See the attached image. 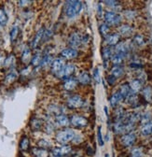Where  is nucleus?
Masks as SVG:
<instances>
[{"instance_id": "nucleus-1", "label": "nucleus", "mask_w": 152, "mask_h": 157, "mask_svg": "<svg viewBox=\"0 0 152 157\" xmlns=\"http://www.w3.org/2000/svg\"><path fill=\"white\" fill-rule=\"evenodd\" d=\"M76 136V133L74 129L64 128L63 130L58 131L55 135V139L58 143L62 145H66L67 143L73 141Z\"/></svg>"}, {"instance_id": "nucleus-2", "label": "nucleus", "mask_w": 152, "mask_h": 157, "mask_svg": "<svg viewBox=\"0 0 152 157\" xmlns=\"http://www.w3.org/2000/svg\"><path fill=\"white\" fill-rule=\"evenodd\" d=\"M82 10V2L73 0V1H67L65 4L64 12L65 15L68 18H74L79 14Z\"/></svg>"}, {"instance_id": "nucleus-3", "label": "nucleus", "mask_w": 152, "mask_h": 157, "mask_svg": "<svg viewBox=\"0 0 152 157\" xmlns=\"http://www.w3.org/2000/svg\"><path fill=\"white\" fill-rule=\"evenodd\" d=\"M104 24L108 26H118L121 22V17L113 11H107L104 13Z\"/></svg>"}, {"instance_id": "nucleus-4", "label": "nucleus", "mask_w": 152, "mask_h": 157, "mask_svg": "<svg viewBox=\"0 0 152 157\" xmlns=\"http://www.w3.org/2000/svg\"><path fill=\"white\" fill-rule=\"evenodd\" d=\"M66 105L71 110H77V108L83 107L84 99L79 94H73L67 99Z\"/></svg>"}, {"instance_id": "nucleus-5", "label": "nucleus", "mask_w": 152, "mask_h": 157, "mask_svg": "<svg viewBox=\"0 0 152 157\" xmlns=\"http://www.w3.org/2000/svg\"><path fill=\"white\" fill-rule=\"evenodd\" d=\"M72 152V148L68 145H63L61 147L52 148L50 153L51 157H64L70 154Z\"/></svg>"}, {"instance_id": "nucleus-6", "label": "nucleus", "mask_w": 152, "mask_h": 157, "mask_svg": "<svg viewBox=\"0 0 152 157\" xmlns=\"http://www.w3.org/2000/svg\"><path fill=\"white\" fill-rule=\"evenodd\" d=\"M65 66V62L64 59H63L62 57H59L53 60V62L51 64V67H50V72L51 74H53L54 76H60V74L62 73L63 69Z\"/></svg>"}, {"instance_id": "nucleus-7", "label": "nucleus", "mask_w": 152, "mask_h": 157, "mask_svg": "<svg viewBox=\"0 0 152 157\" xmlns=\"http://www.w3.org/2000/svg\"><path fill=\"white\" fill-rule=\"evenodd\" d=\"M70 125L77 128H83L88 125V120L81 115L75 114L70 118Z\"/></svg>"}, {"instance_id": "nucleus-8", "label": "nucleus", "mask_w": 152, "mask_h": 157, "mask_svg": "<svg viewBox=\"0 0 152 157\" xmlns=\"http://www.w3.org/2000/svg\"><path fill=\"white\" fill-rule=\"evenodd\" d=\"M83 43V37L78 33H72L68 38V44L72 49L78 48Z\"/></svg>"}, {"instance_id": "nucleus-9", "label": "nucleus", "mask_w": 152, "mask_h": 157, "mask_svg": "<svg viewBox=\"0 0 152 157\" xmlns=\"http://www.w3.org/2000/svg\"><path fill=\"white\" fill-rule=\"evenodd\" d=\"M136 141V136L134 133H127L124 134L121 139V143L123 147H132L134 145Z\"/></svg>"}, {"instance_id": "nucleus-10", "label": "nucleus", "mask_w": 152, "mask_h": 157, "mask_svg": "<svg viewBox=\"0 0 152 157\" xmlns=\"http://www.w3.org/2000/svg\"><path fill=\"white\" fill-rule=\"evenodd\" d=\"M75 70H76V67L73 64H67V65H65L64 68L63 69L62 73L60 74V76L59 77L64 80L71 79L72 75L75 73Z\"/></svg>"}, {"instance_id": "nucleus-11", "label": "nucleus", "mask_w": 152, "mask_h": 157, "mask_svg": "<svg viewBox=\"0 0 152 157\" xmlns=\"http://www.w3.org/2000/svg\"><path fill=\"white\" fill-rule=\"evenodd\" d=\"M44 32H45V28H44V27H41V28L36 33V35H35L34 38H33L32 42H31L32 49H37V48L40 45V43L43 42Z\"/></svg>"}, {"instance_id": "nucleus-12", "label": "nucleus", "mask_w": 152, "mask_h": 157, "mask_svg": "<svg viewBox=\"0 0 152 157\" xmlns=\"http://www.w3.org/2000/svg\"><path fill=\"white\" fill-rule=\"evenodd\" d=\"M61 56L63 59H66V60H72L75 59L78 56V52L76 49H72V48H67V49H64L61 52Z\"/></svg>"}, {"instance_id": "nucleus-13", "label": "nucleus", "mask_w": 152, "mask_h": 157, "mask_svg": "<svg viewBox=\"0 0 152 157\" xmlns=\"http://www.w3.org/2000/svg\"><path fill=\"white\" fill-rule=\"evenodd\" d=\"M29 125H30V128H31V130L33 132H37V131H40L41 129L43 128L44 122L41 119L34 117V118L31 119Z\"/></svg>"}, {"instance_id": "nucleus-14", "label": "nucleus", "mask_w": 152, "mask_h": 157, "mask_svg": "<svg viewBox=\"0 0 152 157\" xmlns=\"http://www.w3.org/2000/svg\"><path fill=\"white\" fill-rule=\"evenodd\" d=\"M55 122L59 126L67 128L70 125V119L68 118L67 115L61 114V115H58L55 117Z\"/></svg>"}, {"instance_id": "nucleus-15", "label": "nucleus", "mask_w": 152, "mask_h": 157, "mask_svg": "<svg viewBox=\"0 0 152 157\" xmlns=\"http://www.w3.org/2000/svg\"><path fill=\"white\" fill-rule=\"evenodd\" d=\"M105 39V42H107V46L109 47H112V46H117L118 43H120V39H121V37L118 34H110V35H108L107 38H104Z\"/></svg>"}, {"instance_id": "nucleus-16", "label": "nucleus", "mask_w": 152, "mask_h": 157, "mask_svg": "<svg viewBox=\"0 0 152 157\" xmlns=\"http://www.w3.org/2000/svg\"><path fill=\"white\" fill-rule=\"evenodd\" d=\"M32 154L35 157H50V152L46 149H42L39 147H35L31 150Z\"/></svg>"}, {"instance_id": "nucleus-17", "label": "nucleus", "mask_w": 152, "mask_h": 157, "mask_svg": "<svg viewBox=\"0 0 152 157\" xmlns=\"http://www.w3.org/2000/svg\"><path fill=\"white\" fill-rule=\"evenodd\" d=\"M77 85V80H75L73 78L68 79L66 80H64V83L63 85V88L65 91H73L76 89V87Z\"/></svg>"}, {"instance_id": "nucleus-18", "label": "nucleus", "mask_w": 152, "mask_h": 157, "mask_svg": "<svg viewBox=\"0 0 152 157\" xmlns=\"http://www.w3.org/2000/svg\"><path fill=\"white\" fill-rule=\"evenodd\" d=\"M19 148L22 152H27L30 149V140L27 136H23L19 143Z\"/></svg>"}, {"instance_id": "nucleus-19", "label": "nucleus", "mask_w": 152, "mask_h": 157, "mask_svg": "<svg viewBox=\"0 0 152 157\" xmlns=\"http://www.w3.org/2000/svg\"><path fill=\"white\" fill-rule=\"evenodd\" d=\"M32 60V52H31V50L30 48L26 47L24 48V50L22 53V56H21V61L23 62V64L24 65H27L31 62Z\"/></svg>"}, {"instance_id": "nucleus-20", "label": "nucleus", "mask_w": 152, "mask_h": 157, "mask_svg": "<svg viewBox=\"0 0 152 157\" xmlns=\"http://www.w3.org/2000/svg\"><path fill=\"white\" fill-rule=\"evenodd\" d=\"M91 78L90 76V74L87 72H83L77 77V83H80L81 85H88L91 83Z\"/></svg>"}, {"instance_id": "nucleus-21", "label": "nucleus", "mask_w": 152, "mask_h": 157, "mask_svg": "<svg viewBox=\"0 0 152 157\" xmlns=\"http://www.w3.org/2000/svg\"><path fill=\"white\" fill-rule=\"evenodd\" d=\"M121 100H123V98H122V97L121 95V94L118 93V92H116V93H114V94L110 97V98H109V103H110L111 107L116 108L118 104H120V102H121Z\"/></svg>"}, {"instance_id": "nucleus-22", "label": "nucleus", "mask_w": 152, "mask_h": 157, "mask_svg": "<svg viewBox=\"0 0 152 157\" xmlns=\"http://www.w3.org/2000/svg\"><path fill=\"white\" fill-rule=\"evenodd\" d=\"M112 56H113V52H112L111 47L107 46L104 47L102 50V58L104 60V62H107L108 60H111Z\"/></svg>"}, {"instance_id": "nucleus-23", "label": "nucleus", "mask_w": 152, "mask_h": 157, "mask_svg": "<svg viewBox=\"0 0 152 157\" xmlns=\"http://www.w3.org/2000/svg\"><path fill=\"white\" fill-rule=\"evenodd\" d=\"M115 52L118 54H121L122 56H126L128 53V47L124 42H120L115 48Z\"/></svg>"}, {"instance_id": "nucleus-24", "label": "nucleus", "mask_w": 152, "mask_h": 157, "mask_svg": "<svg viewBox=\"0 0 152 157\" xmlns=\"http://www.w3.org/2000/svg\"><path fill=\"white\" fill-rule=\"evenodd\" d=\"M127 100V103L130 104L132 107L134 108H136L139 104V99H138V97H137V94L136 93H134V92H131V94H129V97L126 98Z\"/></svg>"}, {"instance_id": "nucleus-25", "label": "nucleus", "mask_w": 152, "mask_h": 157, "mask_svg": "<svg viewBox=\"0 0 152 157\" xmlns=\"http://www.w3.org/2000/svg\"><path fill=\"white\" fill-rule=\"evenodd\" d=\"M118 92L121 94V95L123 99H126V98L129 97V94H131V92H132L131 88H130V84H128V83L122 84V85L120 87V89H118Z\"/></svg>"}, {"instance_id": "nucleus-26", "label": "nucleus", "mask_w": 152, "mask_h": 157, "mask_svg": "<svg viewBox=\"0 0 152 157\" xmlns=\"http://www.w3.org/2000/svg\"><path fill=\"white\" fill-rule=\"evenodd\" d=\"M43 56L42 53L40 52H37L36 53L34 56L32 57V60H31V65L34 66V67H37V66H41V63H42V59H43Z\"/></svg>"}, {"instance_id": "nucleus-27", "label": "nucleus", "mask_w": 152, "mask_h": 157, "mask_svg": "<svg viewBox=\"0 0 152 157\" xmlns=\"http://www.w3.org/2000/svg\"><path fill=\"white\" fill-rule=\"evenodd\" d=\"M118 31H120V34H121L122 36L129 37L133 34L134 29H133V27L128 25V24H123L120 27V28H118Z\"/></svg>"}, {"instance_id": "nucleus-28", "label": "nucleus", "mask_w": 152, "mask_h": 157, "mask_svg": "<svg viewBox=\"0 0 152 157\" xmlns=\"http://www.w3.org/2000/svg\"><path fill=\"white\" fill-rule=\"evenodd\" d=\"M19 34H20V28L18 25H13L12 28L10 29V41L11 43H14L18 37H19Z\"/></svg>"}, {"instance_id": "nucleus-29", "label": "nucleus", "mask_w": 152, "mask_h": 157, "mask_svg": "<svg viewBox=\"0 0 152 157\" xmlns=\"http://www.w3.org/2000/svg\"><path fill=\"white\" fill-rule=\"evenodd\" d=\"M48 111L49 112L53 115V116H58V115H61V114H64V111L63 108L60 107V106H57V105H50L49 108H48Z\"/></svg>"}, {"instance_id": "nucleus-30", "label": "nucleus", "mask_w": 152, "mask_h": 157, "mask_svg": "<svg viewBox=\"0 0 152 157\" xmlns=\"http://www.w3.org/2000/svg\"><path fill=\"white\" fill-rule=\"evenodd\" d=\"M141 135L144 136H149L152 135V122L144 125L141 128Z\"/></svg>"}, {"instance_id": "nucleus-31", "label": "nucleus", "mask_w": 152, "mask_h": 157, "mask_svg": "<svg viewBox=\"0 0 152 157\" xmlns=\"http://www.w3.org/2000/svg\"><path fill=\"white\" fill-rule=\"evenodd\" d=\"M130 88L134 93H137L138 91H140L141 88H142V81L140 80H132L131 83H130Z\"/></svg>"}, {"instance_id": "nucleus-32", "label": "nucleus", "mask_w": 152, "mask_h": 157, "mask_svg": "<svg viewBox=\"0 0 152 157\" xmlns=\"http://www.w3.org/2000/svg\"><path fill=\"white\" fill-rule=\"evenodd\" d=\"M18 79V73L15 72L14 70L10 71L5 78V83L7 84H11Z\"/></svg>"}, {"instance_id": "nucleus-33", "label": "nucleus", "mask_w": 152, "mask_h": 157, "mask_svg": "<svg viewBox=\"0 0 152 157\" xmlns=\"http://www.w3.org/2000/svg\"><path fill=\"white\" fill-rule=\"evenodd\" d=\"M123 74H124V70H123V68L120 66H114L111 68V75L112 76H114L116 79L121 77Z\"/></svg>"}, {"instance_id": "nucleus-34", "label": "nucleus", "mask_w": 152, "mask_h": 157, "mask_svg": "<svg viewBox=\"0 0 152 157\" xmlns=\"http://www.w3.org/2000/svg\"><path fill=\"white\" fill-rule=\"evenodd\" d=\"M142 94L143 97H145V99H146L147 101L150 102L152 100V87L150 86H147L145 87L143 91H142Z\"/></svg>"}, {"instance_id": "nucleus-35", "label": "nucleus", "mask_w": 152, "mask_h": 157, "mask_svg": "<svg viewBox=\"0 0 152 157\" xmlns=\"http://www.w3.org/2000/svg\"><path fill=\"white\" fill-rule=\"evenodd\" d=\"M8 21H9V17L6 10H4V8H0V25L5 26L8 24Z\"/></svg>"}, {"instance_id": "nucleus-36", "label": "nucleus", "mask_w": 152, "mask_h": 157, "mask_svg": "<svg viewBox=\"0 0 152 157\" xmlns=\"http://www.w3.org/2000/svg\"><path fill=\"white\" fill-rule=\"evenodd\" d=\"M123 60H124V56L121 55V54L115 53L111 58V62L113 63L114 66H120L121 64H122Z\"/></svg>"}, {"instance_id": "nucleus-37", "label": "nucleus", "mask_w": 152, "mask_h": 157, "mask_svg": "<svg viewBox=\"0 0 152 157\" xmlns=\"http://www.w3.org/2000/svg\"><path fill=\"white\" fill-rule=\"evenodd\" d=\"M99 31H100L101 36L105 38H107V37L109 35L110 28H109V26H108L107 24H100V26H99Z\"/></svg>"}, {"instance_id": "nucleus-38", "label": "nucleus", "mask_w": 152, "mask_h": 157, "mask_svg": "<svg viewBox=\"0 0 152 157\" xmlns=\"http://www.w3.org/2000/svg\"><path fill=\"white\" fill-rule=\"evenodd\" d=\"M14 64H15V56H14V54H10V55L7 56L4 66L7 68H11L14 66Z\"/></svg>"}, {"instance_id": "nucleus-39", "label": "nucleus", "mask_w": 152, "mask_h": 157, "mask_svg": "<svg viewBox=\"0 0 152 157\" xmlns=\"http://www.w3.org/2000/svg\"><path fill=\"white\" fill-rule=\"evenodd\" d=\"M52 62H53V59H52V56L50 55V54H46V55L43 56L42 63H41V66H49L50 64L51 65Z\"/></svg>"}, {"instance_id": "nucleus-40", "label": "nucleus", "mask_w": 152, "mask_h": 157, "mask_svg": "<svg viewBox=\"0 0 152 157\" xmlns=\"http://www.w3.org/2000/svg\"><path fill=\"white\" fill-rule=\"evenodd\" d=\"M133 41L135 45L137 46H142L145 44V38L142 35H139V34H137V35H135L134 37V39Z\"/></svg>"}, {"instance_id": "nucleus-41", "label": "nucleus", "mask_w": 152, "mask_h": 157, "mask_svg": "<svg viewBox=\"0 0 152 157\" xmlns=\"http://www.w3.org/2000/svg\"><path fill=\"white\" fill-rule=\"evenodd\" d=\"M131 157H143V151L141 148H134L131 152Z\"/></svg>"}, {"instance_id": "nucleus-42", "label": "nucleus", "mask_w": 152, "mask_h": 157, "mask_svg": "<svg viewBox=\"0 0 152 157\" xmlns=\"http://www.w3.org/2000/svg\"><path fill=\"white\" fill-rule=\"evenodd\" d=\"M55 130V125L53 122H48L47 124L45 125V131L46 133H48V134H51L52 132H53Z\"/></svg>"}, {"instance_id": "nucleus-43", "label": "nucleus", "mask_w": 152, "mask_h": 157, "mask_svg": "<svg viewBox=\"0 0 152 157\" xmlns=\"http://www.w3.org/2000/svg\"><path fill=\"white\" fill-rule=\"evenodd\" d=\"M37 146L39 148H42V149H46L47 150L48 148L50 147V143L49 141H47L46 139H40L37 142Z\"/></svg>"}, {"instance_id": "nucleus-44", "label": "nucleus", "mask_w": 152, "mask_h": 157, "mask_svg": "<svg viewBox=\"0 0 152 157\" xmlns=\"http://www.w3.org/2000/svg\"><path fill=\"white\" fill-rule=\"evenodd\" d=\"M150 119H151V116H150V114L148 112V113H145V114H141L140 122H142L143 125H146V124H148V122H150Z\"/></svg>"}, {"instance_id": "nucleus-45", "label": "nucleus", "mask_w": 152, "mask_h": 157, "mask_svg": "<svg viewBox=\"0 0 152 157\" xmlns=\"http://www.w3.org/2000/svg\"><path fill=\"white\" fill-rule=\"evenodd\" d=\"M97 139H98V144L100 145L101 147L104 146V141L103 139V136L101 133V127H98V130H97Z\"/></svg>"}, {"instance_id": "nucleus-46", "label": "nucleus", "mask_w": 152, "mask_h": 157, "mask_svg": "<svg viewBox=\"0 0 152 157\" xmlns=\"http://www.w3.org/2000/svg\"><path fill=\"white\" fill-rule=\"evenodd\" d=\"M124 15L127 19L132 20V19H134V17L136 16V13L134 10H126L124 12Z\"/></svg>"}, {"instance_id": "nucleus-47", "label": "nucleus", "mask_w": 152, "mask_h": 157, "mask_svg": "<svg viewBox=\"0 0 152 157\" xmlns=\"http://www.w3.org/2000/svg\"><path fill=\"white\" fill-rule=\"evenodd\" d=\"M52 36V31L51 30H46L44 32V36H43V42H46L48 39H50Z\"/></svg>"}, {"instance_id": "nucleus-48", "label": "nucleus", "mask_w": 152, "mask_h": 157, "mask_svg": "<svg viewBox=\"0 0 152 157\" xmlns=\"http://www.w3.org/2000/svg\"><path fill=\"white\" fill-rule=\"evenodd\" d=\"M94 79L97 83H100V74H99V70L97 67H95L94 69Z\"/></svg>"}, {"instance_id": "nucleus-49", "label": "nucleus", "mask_w": 152, "mask_h": 157, "mask_svg": "<svg viewBox=\"0 0 152 157\" xmlns=\"http://www.w3.org/2000/svg\"><path fill=\"white\" fill-rule=\"evenodd\" d=\"M107 83H108V84L109 85H114L115 84V83H116V80H117V79L114 77V76H112V75L110 74L109 76H107Z\"/></svg>"}, {"instance_id": "nucleus-50", "label": "nucleus", "mask_w": 152, "mask_h": 157, "mask_svg": "<svg viewBox=\"0 0 152 157\" xmlns=\"http://www.w3.org/2000/svg\"><path fill=\"white\" fill-rule=\"evenodd\" d=\"M104 3H105V5H107V6H109V7H116V6H118V1H108V0H105V1H104Z\"/></svg>"}, {"instance_id": "nucleus-51", "label": "nucleus", "mask_w": 152, "mask_h": 157, "mask_svg": "<svg viewBox=\"0 0 152 157\" xmlns=\"http://www.w3.org/2000/svg\"><path fill=\"white\" fill-rule=\"evenodd\" d=\"M6 59H7V57L5 56V54L0 53V66H4Z\"/></svg>"}, {"instance_id": "nucleus-52", "label": "nucleus", "mask_w": 152, "mask_h": 157, "mask_svg": "<svg viewBox=\"0 0 152 157\" xmlns=\"http://www.w3.org/2000/svg\"><path fill=\"white\" fill-rule=\"evenodd\" d=\"M30 3H32V1H19V5L21 7H26V6H28Z\"/></svg>"}, {"instance_id": "nucleus-53", "label": "nucleus", "mask_w": 152, "mask_h": 157, "mask_svg": "<svg viewBox=\"0 0 152 157\" xmlns=\"http://www.w3.org/2000/svg\"><path fill=\"white\" fill-rule=\"evenodd\" d=\"M130 66H131V67H134V68H141L143 66L140 65V64H138V63H132V64L130 65Z\"/></svg>"}, {"instance_id": "nucleus-54", "label": "nucleus", "mask_w": 152, "mask_h": 157, "mask_svg": "<svg viewBox=\"0 0 152 157\" xmlns=\"http://www.w3.org/2000/svg\"><path fill=\"white\" fill-rule=\"evenodd\" d=\"M102 13H103V9H102V6H101L100 4H99V5H98V14H99V15H101Z\"/></svg>"}, {"instance_id": "nucleus-55", "label": "nucleus", "mask_w": 152, "mask_h": 157, "mask_svg": "<svg viewBox=\"0 0 152 157\" xmlns=\"http://www.w3.org/2000/svg\"><path fill=\"white\" fill-rule=\"evenodd\" d=\"M104 157H109V156H108V154H105V156H104Z\"/></svg>"}, {"instance_id": "nucleus-56", "label": "nucleus", "mask_w": 152, "mask_h": 157, "mask_svg": "<svg viewBox=\"0 0 152 157\" xmlns=\"http://www.w3.org/2000/svg\"><path fill=\"white\" fill-rule=\"evenodd\" d=\"M21 157H23V156H21Z\"/></svg>"}]
</instances>
